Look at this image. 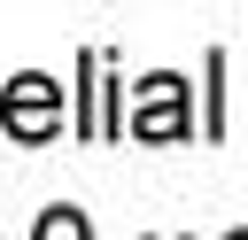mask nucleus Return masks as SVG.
Listing matches in <instances>:
<instances>
[{
	"instance_id": "nucleus-4",
	"label": "nucleus",
	"mask_w": 248,
	"mask_h": 240,
	"mask_svg": "<svg viewBox=\"0 0 248 240\" xmlns=\"http://www.w3.org/2000/svg\"><path fill=\"white\" fill-rule=\"evenodd\" d=\"M163 240H178V232H163Z\"/></svg>"
},
{
	"instance_id": "nucleus-3",
	"label": "nucleus",
	"mask_w": 248,
	"mask_h": 240,
	"mask_svg": "<svg viewBox=\"0 0 248 240\" xmlns=\"http://www.w3.org/2000/svg\"><path fill=\"white\" fill-rule=\"evenodd\" d=\"M31 240H93V225H85V217H78V209H46V217H39V232H31Z\"/></svg>"
},
{
	"instance_id": "nucleus-1",
	"label": "nucleus",
	"mask_w": 248,
	"mask_h": 240,
	"mask_svg": "<svg viewBox=\"0 0 248 240\" xmlns=\"http://www.w3.org/2000/svg\"><path fill=\"white\" fill-rule=\"evenodd\" d=\"M0 132H8V139H23V147L54 139V132H62V85H54L46 70L8 77V85H0Z\"/></svg>"
},
{
	"instance_id": "nucleus-5",
	"label": "nucleus",
	"mask_w": 248,
	"mask_h": 240,
	"mask_svg": "<svg viewBox=\"0 0 248 240\" xmlns=\"http://www.w3.org/2000/svg\"><path fill=\"white\" fill-rule=\"evenodd\" d=\"M232 240H248V232H232Z\"/></svg>"
},
{
	"instance_id": "nucleus-2",
	"label": "nucleus",
	"mask_w": 248,
	"mask_h": 240,
	"mask_svg": "<svg viewBox=\"0 0 248 240\" xmlns=\"http://www.w3.org/2000/svg\"><path fill=\"white\" fill-rule=\"evenodd\" d=\"M132 139H186L194 132V116H186V77H170V70H155L140 93H132V124H124Z\"/></svg>"
}]
</instances>
